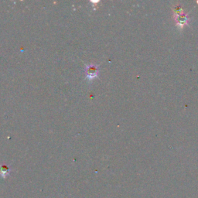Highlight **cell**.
<instances>
[{"mask_svg":"<svg viewBox=\"0 0 198 198\" xmlns=\"http://www.w3.org/2000/svg\"><path fill=\"white\" fill-rule=\"evenodd\" d=\"M84 72H85L86 78L88 80H92L98 77L99 74V68L97 65L90 64V65H88L85 67Z\"/></svg>","mask_w":198,"mask_h":198,"instance_id":"obj_1","label":"cell"},{"mask_svg":"<svg viewBox=\"0 0 198 198\" xmlns=\"http://www.w3.org/2000/svg\"><path fill=\"white\" fill-rule=\"evenodd\" d=\"M176 20H177L178 26H183L187 22V16L186 14H183V12H182L180 14H177V16H176Z\"/></svg>","mask_w":198,"mask_h":198,"instance_id":"obj_2","label":"cell"},{"mask_svg":"<svg viewBox=\"0 0 198 198\" xmlns=\"http://www.w3.org/2000/svg\"><path fill=\"white\" fill-rule=\"evenodd\" d=\"M10 173V169L6 165H0V176L3 178L7 177Z\"/></svg>","mask_w":198,"mask_h":198,"instance_id":"obj_3","label":"cell"}]
</instances>
